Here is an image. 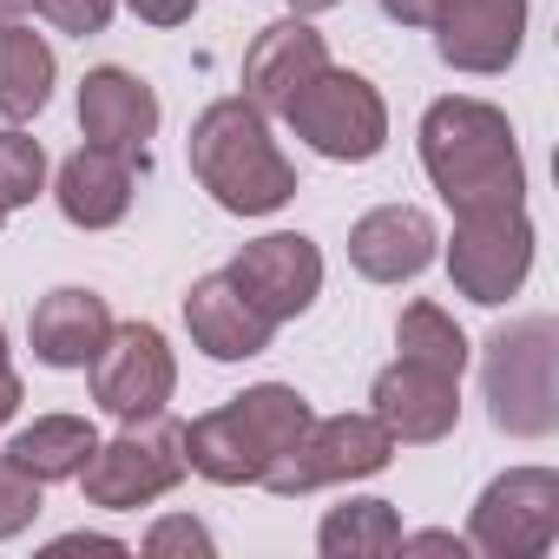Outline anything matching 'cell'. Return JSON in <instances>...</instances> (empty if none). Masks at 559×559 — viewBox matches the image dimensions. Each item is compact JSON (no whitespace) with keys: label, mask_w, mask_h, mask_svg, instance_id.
Returning a JSON list of instances; mask_svg holds the SVG:
<instances>
[{"label":"cell","mask_w":559,"mask_h":559,"mask_svg":"<svg viewBox=\"0 0 559 559\" xmlns=\"http://www.w3.org/2000/svg\"><path fill=\"white\" fill-rule=\"evenodd\" d=\"M421 165L441 185V198L454 204V217L507 211L526 191L520 152H513V126L493 106H480V99L428 106V119H421Z\"/></svg>","instance_id":"6da1fadb"},{"label":"cell","mask_w":559,"mask_h":559,"mask_svg":"<svg viewBox=\"0 0 559 559\" xmlns=\"http://www.w3.org/2000/svg\"><path fill=\"white\" fill-rule=\"evenodd\" d=\"M191 171L237 217H263L297 191L290 158L276 152V139H270V126H263V112L250 99L204 106V119L191 126Z\"/></svg>","instance_id":"7a4b0ae2"},{"label":"cell","mask_w":559,"mask_h":559,"mask_svg":"<svg viewBox=\"0 0 559 559\" xmlns=\"http://www.w3.org/2000/svg\"><path fill=\"white\" fill-rule=\"evenodd\" d=\"M310 421L317 415H310V402L297 389H276V382L243 389L237 402H224V408H211V415H198L185 428V467H198L204 480H224V487L263 480L297 448V435Z\"/></svg>","instance_id":"3957f363"},{"label":"cell","mask_w":559,"mask_h":559,"mask_svg":"<svg viewBox=\"0 0 559 559\" xmlns=\"http://www.w3.org/2000/svg\"><path fill=\"white\" fill-rule=\"evenodd\" d=\"M487 402L507 435H552L559 421V330L526 317L487 343Z\"/></svg>","instance_id":"277c9868"},{"label":"cell","mask_w":559,"mask_h":559,"mask_svg":"<svg viewBox=\"0 0 559 559\" xmlns=\"http://www.w3.org/2000/svg\"><path fill=\"white\" fill-rule=\"evenodd\" d=\"M389 454H395V435L376 415H330V421H310L297 435V448L276 461L257 487H270V493H310V487H330V480L382 474Z\"/></svg>","instance_id":"5b68a950"},{"label":"cell","mask_w":559,"mask_h":559,"mask_svg":"<svg viewBox=\"0 0 559 559\" xmlns=\"http://www.w3.org/2000/svg\"><path fill=\"white\" fill-rule=\"evenodd\" d=\"M284 119H290L297 139H310L323 158H349V165L376 158L382 139H389V112H382L376 86L356 80V73H336V67H323V73L284 106Z\"/></svg>","instance_id":"8992f818"},{"label":"cell","mask_w":559,"mask_h":559,"mask_svg":"<svg viewBox=\"0 0 559 559\" xmlns=\"http://www.w3.org/2000/svg\"><path fill=\"white\" fill-rule=\"evenodd\" d=\"M80 480L99 507H145V500H158L165 487L185 480V428H171L158 415L132 421L112 448H93Z\"/></svg>","instance_id":"52a82bcc"},{"label":"cell","mask_w":559,"mask_h":559,"mask_svg":"<svg viewBox=\"0 0 559 559\" xmlns=\"http://www.w3.org/2000/svg\"><path fill=\"white\" fill-rule=\"evenodd\" d=\"M526 263H533V224L520 204L507 211H474L454 230L448 270H454V290L474 304H507L526 284Z\"/></svg>","instance_id":"ba28073f"},{"label":"cell","mask_w":559,"mask_h":559,"mask_svg":"<svg viewBox=\"0 0 559 559\" xmlns=\"http://www.w3.org/2000/svg\"><path fill=\"white\" fill-rule=\"evenodd\" d=\"M552 533H559V474L520 467V474H507L480 493L467 546H480L493 559H533V552L552 546Z\"/></svg>","instance_id":"9c48e42d"},{"label":"cell","mask_w":559,"mask_h":559,"mask_svg":"<svg viewBox=\"0 0 559 559\" xmlns=\"http://www.w3.org/2000/svg\"><path fill=\"white\" fill-rule=\"evenodd\" d=\"M86 369H93V395H99V408L119 415V421H152V415L171 402V382H178L171 349H165V336H158L152 323H126V330H112Z\"/></svg>","instance_id":"30bf717a"},{"label":"cell","mask_w":559,"mask_h":559,"mask_svg":"<svg viewBox=\"0 0 559 559\" xmlns=\"http://www.w3.org/2000/svg\"><path fill=\"white\" fill-rule=\"evenodd\" d=\"M224 276L243 290V304H250L257 317L284 323V317H304V310L317 304V290H323V257H317V243H310V237L276 230V237L250 243Z\"/></svg>","instance_id":"8fae6325"},{"label":"cell","mask_w":559,"mask_h":559,"mask_svg":"<svg viewBox=\"0 0 559 559\" xmlns=\"http://www.w3.org/2000/svg\"><path fill=\"white\" fill-rule=\"evenodd\" d=\"M441 60L461 73H500L520 53L526 34V0H441L435 14Z\"/></svg>","instance_id":"7c38bea8"},{"label":"cell","mask_w":559,"mask_h":559,"mask_svg":"<svg viewBox=\"0 0 559 559\" xmlns=\"http://www.w3.org/2000/svg\"><path fill=\"white\" fill-rule=\"evenodd\" d=\"M80 126L99 152H119L145 171V139L158 132V99H152L145 80H132L119 67H99L80 86Z\"/></svg>","instance_id":"4fadbf2b"},{"label":"cell","mask_w":559,"mask_h":559,"mask_svg":"<svg viewBox=\"0 0 559 559\" xmlns=\"http://www.w3.org/2000/svg\"><path fill=\"white\" fill-rule=\"evenodd\" d=\"M323 67H330L323 34H310L304 21H276V27L257 34V47L243 60V93H250L257 112H284Z\"/></svg>","instance_id":"5bb4252c"},{"label":"cell","mask_w":559,"mask_h":559,"mask_svg":"<svg viewBox=\"0 0 559 559\" xmlns=\"http://www.w3.org/2000/svg\"><path fill=\"white\" fill-rule=\"evenodd\" d=\"M461 402H454V376L421 369V362H395L376 376V421L395 441H441L454 428Z\"/></svg>","instance_id":"9a60e30c"},{"label":"cell","mask_w":559,"mask_h":559,"mask_svg":"<svg viewBox=\"0 0 559 559\" xmlns=\"http://www.w3.org/2000/svg\"><path fill=\"white\" fill-rule=\"evenodd\" d=\"M428 257H435V224L415 204H382L349 230V263L376 284H402V276L428 270Z\"/></svg>","instance_id":"2e32d148"},{"label":"cell","mask_w":559,"mask_h":559,"mask_svg":"<svg viewBox=\"0 0 559 559\" xmlns=\"http://www.w3.org/2000/svg\"><path fill=\"white\" fill-rule=\"evenodd\" d=\"M185 323H191V336H198V349L204 356H217V362H243V356H263L270 349V317H257L250 304H243V290L230 284V276L217 270V276H204V284H191V297H185Z\"/></svg>","instance_id":"e0dca14e"},{"label":"cell","mask_w":559,"mask_h":559,"mask_svg":"<svg viewBox=\"0 0 559 559\" xmlns=\"http://www.w3.org/2000/svg\"><path fill=\"white\" fill-rule=\"evenodd\" d=\"M106 336H112V310L93 290H53L34 310V356L53 369H86Z\"/></svg>","instance_id":"ac0fdd59"},{"label":"cell","mask_w":559,"mask_h":559,"mask_svg":"<svg viewBox=\"0 0 559 559\" xmlns=\"http://www.w3.org/2000/svg\"><path fill=\"white\" fill-rule=\"evenodd\" d=\"M132 171H139V165L119 158V152H99V145L73 152V158L60 165V211H67L73 224H86V230L119 224L126 204H132Z\"/></svg>","instance_id":"d6986e66"},{"label":"cell","mask_w":559,"mask_h":559,"mask_svg":"<svg viewBox=\"0 0 559 559\" xmlns=\"http://www.w3.org/2000/svg\"><path fill=\"white\" fill-rule=\"evenodd\" d=\"M93 448H99L93 421H80V415H47V421L21 428V435L8 441V461L27 467V474L47 487V480H73V474L93 461Z\"/></svg>","instance_id":"ffe728a7"},{"label":"cell","mask_w":559,"mask_h":559,"mask_svg":"<svg viewBox=\"0 0 559 559\" xmlns=\"http://www.w3.org/2000/svg\"><path fill=\"white\" fill-rule=\"evenodd\" d=\"M47 86H53L47 40L27 21H8V27H0V112H8V119H34L47 106Z\"/></svg>","instance_id":"44dd1931"},{"label":"cell","mask_w":559,"mask_h":559,"mask_svg":"<svg viewBox=\"0 0 559 559\" xmlns=\"http://www.w3.org/2000/svg\"><path fill=\"white\" fill-rule=\"evenodd\" d=\"M395 343H402V362L441 369V376H454V382H461V369H467V336H461L454 317L435 310V304H408L402 323H395Z\"/></svg>","instance_id":"7402d4cb"},{"label":"cell","mask_w":559,"mask_h":559,"mask_svg":"<svg viewBox=\"0 0 559 559\" xmlns=\"http://www.w3.org/2000/svg\"><path fill=\"white\" fill-rule=\"evenodd\" d=\"M402 520L389 500H349L323 520V552H395Z\"/></svg>","instance_id":"603a6c76"},{"label":"cell","mask_w":559,"mask_h":559,"mask_svg":"<svg viewBox=\"0 0 559 559\" xmlns=\"http://www.w3.org/2000/svg\"><path fill=\"white\" fill-rule=\"evenodd\" d=\"M40 178H47V152H40V139H27V132H0V204H27L34 191H40Z\"/></svg>","instance_id":"cb8c5ba5"},{"label":"cell","mask_w":559,"mask_h":559,"mask_svg":"<svg viewBox=\"0 0 559 559\" xmlns=\"http://www.w3.org/2000/svg\"><path fill=\"white\" fill-rule=\"evenodd\" d=\"M34 513H40V480H34L27 467H14L8 454H0V539L21 533Z\"/></svg>","instance_id":"d4e9b609"},{"label":"cell","mask_w":559,"mask_h":559,"mask_svg":"<svg viewBox=\"0 0 559 559\" xmlns=\"http://www.w3.org/2000/svg\"><path fill=\"white\" fill-rule=\"evenodd\" d=\"M112 8L119 0H34V14H47L60 34H106V21H112Z\"/></svg>","instance_id":"484cf974"},{"label":"cell","mask_w":559,"mask_h":559,"mask_svg":"<svg viewBox=\"0 0 559 559\" xmlns=\"http://www.w3.org/2000/svg\"><path fill=\"white\" fill-rule=\"evenodd\" d=\"M171 546H191V552H211V533L204 526H191V520H165L152 539H145V552H171Z\"/></svg>","instance_id":"4316f807"},{"label":"cell","mask_w":559,"mask_h":559,"mask_svg":"<svg viewBox=\"0 0 559 559\" xmlns=\"http://www.w3.org/2000/svg\"><path fill=\"white\" fill-rule=\"evenodd\" d=\"M191 8L198 0H132V14L152 21V27H178V21H191Z\"/></svg>","instance_id":"83f0119b"},{"label":"cell","mask_w":559,"mask_h":559,"mask_svg":"<svg viewBox=\"0 0 559 559\" xmlns=\"http://www.w3.org/2000/svg\"><path fill=\"white\" fill-rule=\"evenodd\" d=\"M382 8L402 21V27H435V14H441V0H382Z\"/></svg>","instance_id":"f1b7e54d"},{"label":"cell","mask_w":559,"mask_h":559,"mask_svg":"<svg viewBox=\"0 0 559 559\" xmlns=\"http://www.w3.org/2000/svg\"><path fill=\"white\" fill-rule=\"evenodd\" d=\"M14 402H21V376H14L8 362H0V421L14 415Z\"/></svg>","instance_id":"f546056e"},{"label":"cell","mask_w":559,"mask_h":559,"mask_svg":"<svg viewBox=\"0 0 559 559\" xmlns=\"http://www.w3.org/2000/svg\"><path fill=\"white\" fill-rule=\"evenodd\" d=\"M27 8H34V0H0V27H8V21H21Z\"/></svg>","instance_id":"4dcf8cb0"},{"label":"cell","mask_w":559,"mask_h":559,"mask_svg":"<svg viewBox=\"0 0 559 559\" xmlns=\"http://www.w3.org/2000/svg\"><path fill=\"white\" fill-rule=\"evenodd\" d=\"M297 14H323V8H336V0H290Z\"/></svg>","instance_id":"1f68e13d"},{"label":"cell","mask_w":559,"mask_h":559,"mask_svg":"<svg viewBox=\"0 0 559 559\" xmlns=\"http://www.w3.org/2000/svg\"><path fill=\"white\" fill-rule=\"evenodd\" d=\"M0 362H8V343H0Z\"/></svg>","instance_id":"d6a6232c"},{"label":"cell","mask_w":559,"mask_h":559,"mask_svg":"<svg viewBox=\"0 0 559 559\" xmlns=\"http://www.w3.org/2000/svg\"><path fill=\"white\" fill-rule=\"evenodd\" d=\"M0 217H8V204H0Z\"/></svg>","instance_id":"836d02e7"}]
</instances>
